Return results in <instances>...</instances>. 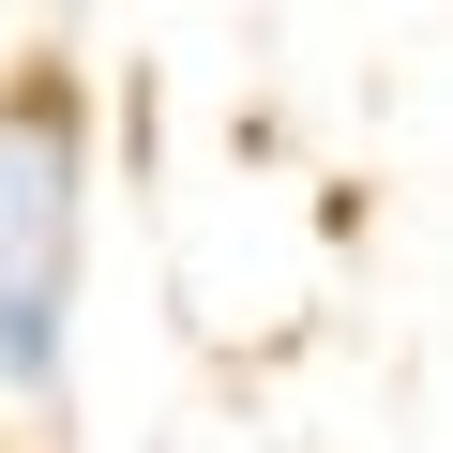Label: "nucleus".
<instances>
[{"mask_svg": "<svg viewBox=\"0 0 453 453\" xmlns=\"http://www.w3.org/2000/svg\"><path fill=\"white\" fill-rule=\"evenodd\" d=\"M31 31H46V0H0V91H16V61H31Z\"/></svg>", "mask_w": 453, "mask_h": 453, "instance_id": "f03ea898", "label": "nucleus"}, {"mask_svg": "<svg viewBox=\"0 0 453 453\" xmlns=\"http://www.w3.org/2000/svg\"><path fill=\"white\" fill-rule=\"evenodd\" d=\"M76 226H91V121L61 76H16L0 91V408H61Z\"/></svg>", "mask_w": 453, "mask_h": 453, "instance_id": "f257e3e1", "label": "nucleus"}]
</instances>
